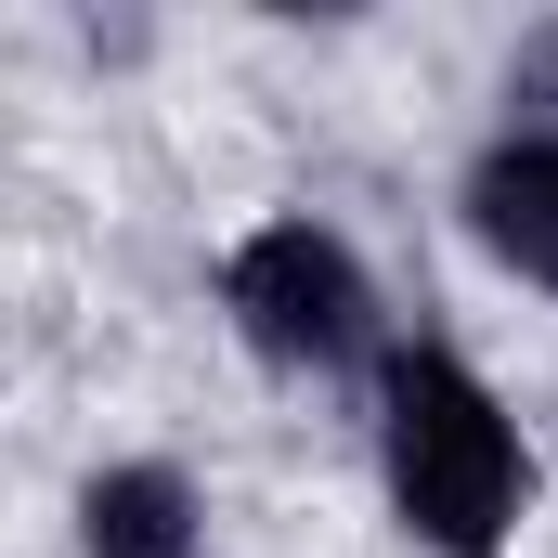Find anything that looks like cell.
<instances>
[{
	"mask_svg": "<svg viewBox=\"0 0 558 558\" xmlns=\"http://www.w3.org/2000/svg\"><path fill=\"white\" fill-rule=\"evenodd\" d=\"M221 312L247 325V351L274 364H351L377 338V286L364 260L325 234V221H260L234 260H221Z\"/></svg>",
	"mask_w": 558,
	"mask_h": 558,
	"instance_id": "cell-2",
	"label": "cell"
},
{
	"mask_svg": "<svg viewBox=\"0 0 558 558\" xmlns=\"http://www.w3.org/2000/svg\"><path fill=\"white\" fill-rule=\"evenodd\" d=\"M468 221H481V247L507 260V274L558 286V131H520L481 156V182H468Z\"/></svg>",
	"mask_w": 558,
	"mask_h": 558,
	"instance_id": "cell-3",
	"label": "cell"
},
{
	"mask_svg": "<svg viewBox=\"0 0 558 558\" xmlns=\"http://www.w3.org/2000/svg\"><path fill=\"white\" fill-rule=\"evenodd\" d=\"M390 507H403V533L441 546V558H494L507 520L533 507L520 416H507L454 351H403V364H390Z\"/></svg>",
	"mask_w": 558,
	"mask_h": 558,
	"instance_id": "cell-1",
	"label": "cell"
},
{
	"mask_svg": "<svg viewBox=\"0 0 558 558\" xmlns=\"http://www.w3.org/2000/svg\"><path fill=\"white\" fill-rule=\"evenodd\" d=\"M78 546L92 558H195V481L182 468H105L78 494Z\"/></svg>",
	"mask_w": 558,
	"mask_h": 558,
	"instance_id": "cell-4",
	"label": "cell"
}]
</instances>
